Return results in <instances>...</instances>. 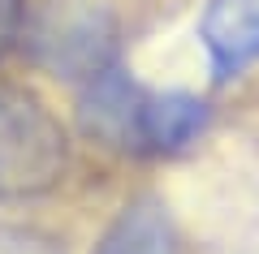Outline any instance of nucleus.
<instances>
[{
    "label": "nucleus",
    "mask_w": 259,
    "mask_h": 254,
    "mask_svg": "<svg viewBox=\"0 0 259 254\" xmlns=\"http://www.w3.org/2000/svg\"><path fill=\"white\" fill-rule=\"evenodd\" d=\"M147 86L130 78L121 65H108L78 86V125L91 142L139 155V108Z\"/></svg>",
    "instance_id": "obj_3"
},
{
    "label": "nucleus",
    "mask_w": 259,
    "mask_h": 254,
    "mask_svg": "<svg viewBox=\"0 0 259 254\" xmlns=\"http://www.w3.org/2000/svg\"><path fill=\"white\" fill-rule=\"evenodd\" d=\"M0 254H65L39 228H0Z\"/></svg>",
    "instance_id": "obj_7"
},
{
    "label": "nucleus",
    "mask_w": 259,
    "mask_h": 254,
    "mask_svg": "<svg viewBox=\"0 0 259 254\" xmlns=\"http://www.w3.org/2000/svg\"><path fill=\"white\" fill-rule=\"evenodd\" d=\"M199 39L216 86L242 78L259 61V0H207Z\"/></svg>",
    "instance_id": "obj_4"
},
{
    "label": "nucleus",
    "mask_w": 259,
    "mask_h": 254,
    "mask_svg": "<svg viewBox=\"0 0 259 254\" xmlns=\"http://www.w3.org/2000/svg\"><path fill=\"white\" fill-rule=\"evenodd\" d=\"M65 129L30 91L0 86V198H35L65 177Z\"/></svg>",
    "instance_id": "obj_1"
},
{
    "label": "nucleus",
    "mask_w": 259,
    "mask_h": 254,
    "mask_svg": "<svg viewBox=\"0 0 259 254\" xmlns=\"http://www.w3.org/2000/svg\"><path fill=\"white\" fill-rule=\"evenodd\" d=\"M212 108L190 91H147L139 108V155H177L203 138Z\"/></svg>",
    "instance_id": "obj_5"
},
{
    "label": "nucleus",
    "mask_w": 259,
    "mask_h": 254,
    "mask_svg": "<svg viewBox=\"0 0 259 254\" xmlns=\"http://www.w3.org/2000/svg\"><path fill=\"white\" fill-rule=\"evenodd\" d=\"M18 26H22V0H0V56L13 43Z\"/></svg>",
    "instance_id": "obj_8"
},
{
    "label": "nucleus",
    "mask_w": 259,
    "mask_h": 254,
    "mask_svg": "<svg viewBox=\"0 0 259 254\" xmlns=\"http://www.w3.org/2000/svg\"><path fill=\"white\" fill-rule=\"evenodd\" d=\"M95 254H177V228L168 207L156 194L125 202L108 228H104Z\"/></svg>",
    "instance_id": "obj_6"
},
{
    "label": "nucleus",
    "mask_w": 259,
    "mask_h": 254,
    "mask_svg": "<svg viewBox=\"0 0 259 254\" xmlns=\"http://www.w3.org/2000/svg\"><path fill=\"white\" fill-rule=\"evenodd\" d=\"M26 43L44 69L78 86L117 65V26L100 9H52L30 26Z\"/></svg>",
    "instance_id": "obj_2"
}]
</instances>
